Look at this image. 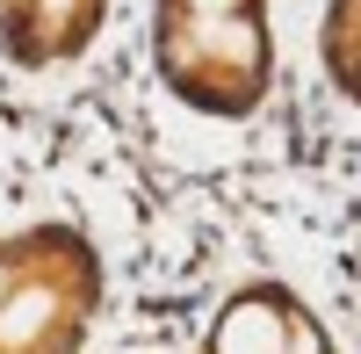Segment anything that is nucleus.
<instances>
[{
    "instance_id": "nucleus-1",
    "label": "nucleus",
    "mask_w": 361,
    "mask_h": 354,
    "mask_svg": "<svg viewBox=\"0 0 361 354\" xmlns=\"http://www.w3.org/2000/svg\"><path fill=\"white\" fill-rule=\"evenodd\" d=\"M152 73L180 109L209 123L260 116L275 94L267 0H152Z\"/></svg>"
},
{
    "instance_id": "nucleus-2",
    "label": "nucleus",
    "mask_w": 361,
    "mask_h": 354,
    "mask_svg": "<svg viewBox=\"0 0 361 354\" xmlns=\"http://www.w3.org/2000/svg\"><path fill=\"white\" fill-rule=\"evenodd\" d=\"M102 297V246L80 224L44 217L0 231V354H87Z\"/></svg>"
},
{
    "instance_id": "nucleus-3",
    "label": "nucleus",
    "mask_w": 361,
    "mask_h": 354,
    "mask_svg": "<svg viewBox=\"0 0 361 354\" xmlns=\"http://www.w3.org/2000/svg\"><path fill=\"white\" fill-rule=\"evenodd\" d=\"M195 354H340V340L289 282L253 275L217 304V318H209Z\"/></svg>"
},
{
    "instance_id": "nucleus-4",
    "label": "nucleus",
    "mask_w": 361,
    "mask_h": 354,
    "mask_svg": "<svg viewBox=\"0 0 361 354\" xmlns=\"http://www.w3.org/2000/svg\"><path fill=\"white\" fill-rule=\"evenodd\" d=\"M109 29V0H0V58L15 73H66Z\"/></svg>"
},
{
    "instance_id": "nucleus-5",
    "label": "nucleus",
    "mask_w": 361,
    "mask_h": 354,
    "mask_svg": "<svg viewBox=\"0 0 361 354\" xmlns=\"http://www.w3.org/2000/svg\"><path fill=\"white\" fill-rule=\"evenodd\" d=\"M318 66L333 80V94L361 109V0H325V15H318Z\"/></svg>"
}]
</instances>
